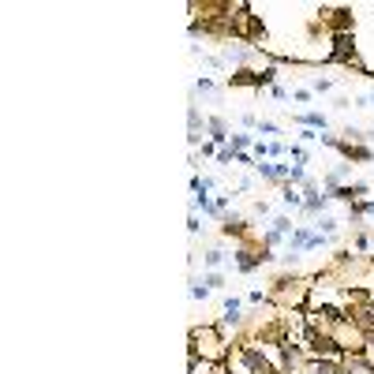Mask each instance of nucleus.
<instances>
[{
	"label": "nucleus",
	"instance_id": "obj_26",
	"mask_svg": "<svg viewBox=\"0 0 374 374\" xmlns=\"http://www.w3.org/2000/svg\"><path fill=\"white\" fill-rule=\"evenodd\" d=\"M363 341H367V344H371V348H374V330H371V333H363Z\"/></svg>",
	"mask_w": 374,
	"mask_h": 374
},
{
	"label": "nucleus",
	"instance_id": "obj_4",
	"mask_svg": "<svg viewBox=\"0 0 374 374\" xmlns=\"http://www.w3.org/2000/svg\"><path fill=\"white\" fill-rule=\"evenodd\" d=\"M318 15H322V19L333 26V34H355V15H352V8H337V12L322 8Z\"/></svg>",
	"mask_w": 374,
	"mask_h": 374
},
{
	"label": "nucleus",
	"instance_id": "obj_9",
	"mask_svg": "<svg viewBox=\"0 0 374 374\" xmlns=\"http://www.w3.org/2000/svg\"><path fill=\"white\" fill-rule=\"evenodd\" d=\"M348 172H352V165H337V169H330V172H326V180H322L326 191H337V187L344 184V180H348Z\"/></svg>",
	"mask_w": 374,
	"mask_h": 374
},
{
	"label": "nucleus",
	"instance_id": "obj_17",
	"mask_svg": "<svg viewBox=\"0 0 374 374\" xmlns=\"http://www.w3.org/2000/svg\"><path fill=\"white\" fill-rule=\"evenodd\" d=\"M315 225H318V232H322V236H333V232H337V221H333V217H318Z\"/></svg>",
	"mask_w": 374,
	"mask_h": 374
},
{
	"label": "nucleus",
	"instance_id": "obj_19",
	"mask_svg": "<svg viewBox=\"0 0 374 374\" xmlns=\"http://www.w3.org/2000/svg\"><path fill=\"white\" fill-rule=\"evenodd\" d=\"M247 146H254V142H251V135H232V150H240V153H243Z\"/></svg>",
	"mask_w": 374,
	"mask_h": 374
},
{
	"label": "nucleus",
	"instance_id": "obj_18",
	"mask_svg": "<svg viewBox=\"0 0 374 374\" xmlns=\"http://www.w3.org/2000/svg\"><path fill=\"white\" fill-rule=\"evenodd\" d=\"M236 153H240V150H232V146H221V150H217V161H221V165H229V161H236Z\"/></svg>",
	"mask_w": 374,
	"mask_h": 374
},
{
	"label": "nucleus",
	"instance_id": "obj_27",
	"mask_svg": "<svg viewBox=\"0 0 374 374\" xmlns=\"http://www.w3.org/2000/svg\"><path fill=\"white\" fill-rule=\"evenodd\" d=\"M367 142H374V131H371V135H367Z\"/></svg>",
	"mask_w": 374,
	"mask_h": 374
},
{
	"label": "nucleus",
	"instance_id": "obj_11",
	"mask_svg": "<svg viewBox=\"0 0 374 374\" xmlns=\"http://www.w3.org/2000/svg\"><path fill=\"white\" fill-rule=\"evenodd\" d=\"M221 232H225V236H243V232H247V221H243V217H236V214H225Z\"/></svg>",
	"mask_w": 374,
	"mask_h": 374
},
{
	"label": "nucleus",
	"instance_id": "obj_7",
	"mask_svg": "<svg viewBox=\"0 0 374 374\" xmlns=\"http://www.w3.org/2000/svg\"><path fill=\"white\" fill-rule=\"evenodd\" d=\"M206 131H209V142H214V146H225V142L232 139V135H229V124H225L221 116H209V120H206Z\"/></svg>",
	"mask_w": 374,
	"mask_h": 374
},
{
	"label": "nucleus",
	"instance_id": "obj_6",
	"mask_svg": "<svg viewBox=\"0 0 374 374\" xmlns=\"http://www.w3.org/2000/svg\"><path fill=\"white\" fill-rule=\"evenodd\" d=\"M326 195L330 198H341V203H363V195H367V184H363V180H355V184H341L337 191H326Z\"/></svg>",
	"mask_w": 374,
	"mask_h": 374
},
{
	"label": "nucleus",
	"instance_id": "obj_8",
	"mask_svg": "<svg viewBox=\"0 0 374 374\" xmlns=\"http://www.w3.org/2000/svg\"><path fill=\"white\" fill-rule=\"evenodd\" d=\"M333 198L330 195H318V191H303V214H322Z\"/></svg>",
	"mask_w": 374,
	"mask_h": 374
},
{
	"label": "nucleus",
	"instance_id": "obj_23",
	"mask_svg": "<svg viewBox=\"0 0 374 374\" xmlns=\"http://www.w3.org/2000/svg\"><path fill=\"white\" fill-rule=\"evenodd\" d=\"M225 315H240V299H225Z\"/></svg>",
	"mask_w": 374,
	"mask_h": 374
},
{
	"label": "nucleus",
	"instance_id": "obj_2",
	"mask_svg": "<svg viewBox=\"0 0 374 374\" xmlns=\"http://www.w3.org/2000/svg\"><path fill=\"white\" fill-rule=\"evenodd\" d=\"M330 64H355V68H363L359 60H355V38L352 34H333V49L330 57H326Z\"/></svg>",
	"mask_w": 374,
	"mask_h": 374
},
{
	"label": "nucleus",
	"instance_id": "obj_5",
	"mask_svg": "<svg viewBox=\"0 0 374 374\" xmlns=\"http://www.w3.org/2000/svg\"><path fill=\"white\" fill-rule=\"evenodd\" d=\"M333 150H341L348 161H374V146H355V142H344V139H333Z\"/></svg>",
	"mask_w": 374,
	"mask_h": 374
},
{
	"label": "nucleus",
	"instance_id": "obj_24",
	"mask_svg": "<svg viewBox=\"0 0 374 374\" xmlns=\"http://www.w3.org/2000/svg\"><path fill=\"white\" fill-rule=\"evenodd\" d=\"M259 127H262V135H277V124H270V120H262Z\"/></svg>",
	"mask_w": 374,
	"mask_h": 374
},
{
	"label": "nucleus",
	"instance_id": "obj_16",
	"mask_svg": "<svg viewBox=\"0 0 374 374\" xmlns=\"http://www.w3.org/2000/svg\"><path fill=\"white\" fill-rule=\"evenodd\" d=\"M203 262H206V270H217V266H221V262H225V251H221V247H209Z\"/></svg>",
	"mask_w": 374,
	"mask_h": 374
},
{
	"label": "nucleus",
	"instance_id": "obj_21",
	"mask_svg": "<svg viewBox=\"0 0 374 374\" xmlns=\"http://www.w3.org/2000/svg\"><path fill=\"white\" fill-rule=\"evenodd\" d=\"M195 90H198V94H214V79H198Z\"/></svg>",
	"mask_w": 374,
	"mask_h": 374
},
{
	"label": "nucleus",
	"instance_id": "obj_1",
	"mask_svg": "<svg viewBox=\"0 0 374 374\" xmlns=\"http://www.w3.org/2000/svg\"><path fill=\"white\" fill-rule=\"evenodd\" d=\"M191 341H195V348H191V352H203L206 359H221V355H225V344H221V337H217L214 326H206V330H191Z\"/></svg>",
	"mask_w": 374,
	"mask_h": 374
},
{
	"label": "nucleus",
	"instance_id": "obj_25",
	"mask_svg": "<svg viewBox=\"0 0 374 374\" xmlns=\"http://www.w3.org/2000/svg\"><path fill=\"white\" fill-rule=\"evenodd\" d=\"M240 124H243V127H259V120H254L251 113H243V116H240Z\"/></svg>",
	"mask_w": 374,
	"mask_h": 374
},
{
	"label": "nucleus",
	"instance_id": "obj_28",
	"mask_svg": "<svg viewBox=\"0 0 374 374\" xmlns=\"http://www.w3.org/2000/svg\"><path fill=\"white\" fill-rule=\"evenodd\" d=\"M371 105H374V97H371Z\"/></svg>",
	"mask_w": 374,
	"mask_h": 374
},
{
	"label": "nucleus",
	"instance_id": "obj_13",
	"mask_svg": "<svg viewBox=\"0 0 374 374\" xmlns=\"http://www.w3.org/2000/svg\"><path fill=\"white\" fill-rule=\"evenodd\" d=\"M296 124H303V127H311V131H318V127H326V116L322 113H299Z\"/></svg>",
	"mask_w": 374,
	"mask_h": 374
},
{
	"label": "nucleus",
	"instance_id": "obj_12",
	"mask_svg": "<svg viewBox=\"0 0 374 374\" xmlns=\"http://www.w3.org/2000/svg\"><path fill=\"white\" fill-rule=\"evenodd\" d=\"M187 124H191V135H187V139H191V146H198V142H203V127H198L203 120H198V109H195V105L187 109Z\"/></svg>",
	"mask_w": 374,
	"mask_h": 374
},
{
	"label": "nucleus",
	"instance_id": "obj_10",
	"mask_svg": "<svg viewBox=\"0 0 374 374\" xmlns=\"http://www.w3.org/2000/svg\"><path fill=\"white\" fill-rule=\"evenodd\" d=\"M344 374H374V363H367L363 355H348L344 359Z\"/></svg>",
	"mask_w": 374,
	"mask_h": 374
},
{
	"label": "nucleus",
	"instance_id": "obj_22",
	"mask_svg": "<svg viewBox=\"0 0 374 374\" xmlns=\"http://www.w3.org/2000/svg\"><path fill=\"white\" fill-rule=\"evenodd\" d=\"M206 285H209V288H221L225 277H221V273H206Z\"/></svg>",
	"mask_w": 374,
	"mask_h": 374
},
{
	"label": "nucleus",
	"instance_id": "obj_15",
	"mask_svg": "<svg viewBox=\"0 0 374 374\" xmlns=\"http://www.w3.org/2000/svg\"><path fill=\"white\" fill-rule=\"evenodd\" d=\"M281 203H285V206H303V191H296L292 184H285V191H281Z\"/></svg>",
	"mask_w": 374,
	"mask_h": 374
},
{
	"label": "nucleus",
	"instance_id": "obj_14",
	"mask_svg": "<svg viewBox=\"0 0 374 374\" xmlns=\"http://www.w3.org/2000/svg\"><path fill=\"white\" fill-rule=\"evenodd\" d=\"M315 374H344V363H337V359H315Z\"/></svg>",
	"mask_w": 374,
	"mask_h": 374
},
{
	"label": "nucleus",
	"instance_id": "obj_20",
	"mask_svg": "<svg viewBox=\"0 0 374 374\" xmlns=\"http://www.w3.org/2000/svg\"><path fill=\"white\" fill-rule=\"evenodd\" d=\"M191 296H195V299H206V296H209V285H206V281H203V285H191Z\"/></svg>",
	"mask_w": 374,
	"mask_h": 374
},
{
	"label": "nucleus",
	"instance_id": "obj_3",
	"mask_svg": "<svg viewBox=\"0 0 374 374\" xmlns=\"http://www.w3.org/2000/svg\"><path fill=\"white\" fill-rule=\"evenodd\" d=\"M240 363L247 367V374H277V371H273V363L254 348V344H243V348H240Z\"/></svg>",
	"mask_w": 374,
	"mask_h": 374
}]
</instances>
